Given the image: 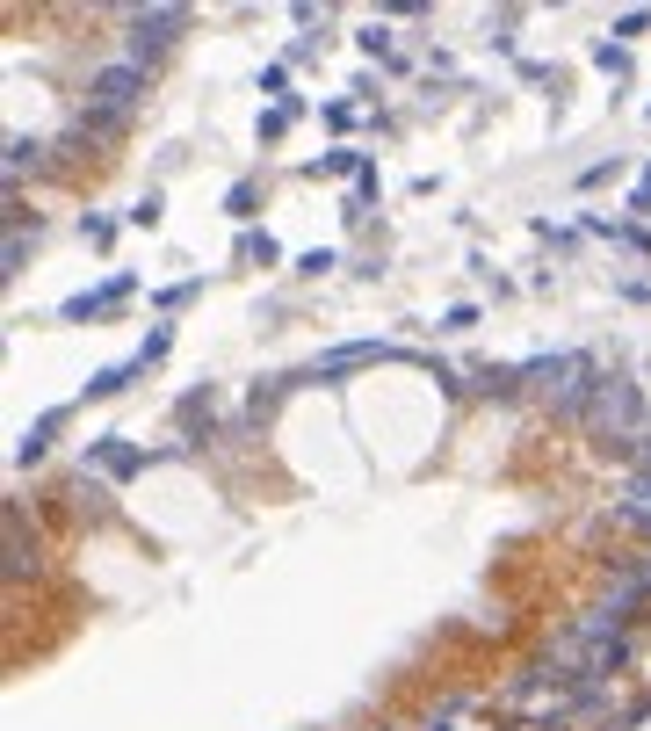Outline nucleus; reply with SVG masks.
Masks as SVG:
<instances>
[{"instance_id": "obj_19", "label": "nucleus", "mask_w": 651, "mask_h": 731, "mask_svg": "<svg viewBox=\"0 0 651 731\" xmlns=\"http://www.w3.org/2000/svg\"><path fill=\"white\" fill-rule=\"evenodd\" d=\"M471 326H478L471 304H449V312H442V333H471Z\"/></svg>"}, {"instance_id": "obj_9", "label": "nucleus", "mask_w": 651, "mask_h": 731, "mask_svg": "<svg viewBox=\"0 0 651 731\" xmlns=\"http://www.w3.org/2000/svg\"><path fill=\"white\" fill-rule=\"evenodd\" d=\"M615 522H623V529H644V536H651V471H637V478L623 485V500H615Z\"/></svg>"}, {"instance_id": "obj_2", "label": "nucleus", "mask_w": 651, "mask_h": 731, "mask_svg": "<svg viewBox=\"0 0 651 731\" xmlns=\"http://www.w3.org/2000/svg\"><path fill=\"white\" fill-rule=\"evenodd\" d=\"M601 362L594 355H536V362H521V384H543L550 391V413H579L594 406V391H601Z\"/></svg>"}, {"instance_id": "obj_10", "label": "nucleus", "mask_w": 651, "mask_h": 731, "mask_svg": "<svg viewBox=\"0 0 651 731\" xmlns=\"http://www.w3.org/2000/svg\"><path fill=\"white\" fill-rule=\"evenodd\" d=\"M138 370H145V362H138V355H131V362H109V370H95V377H87V399H116V391H123V384H131Z\"/></svg>"}, {"instance_id": "obj_5", "label": "nucleus", "mask_w": 651, "mask_h": 731, "mask_svg": "<svg viewBox=\"0 0 651 731\" xmlns=\"http://www.w3.org/2000/svg\"><path fill=\"white\" fill-rule=\"evenodd\" d=\"M398 348H384V341H348V348H326L312 370H297L290 384H319V377H348V370H362V362H391Z\"/></svg>"}, {"instance_id": "obj_14", "label": "nucleus", "mask_w": 651, "mask_h": 731, "mask_svg": "<svg viewBox=\"0 0 651 731\" xmlns=\"http://www.w3.org/2000/svg\"><path fill=\"white\" fill-rule=\"evenodd\" d=\"M22 225H8V247H0V276H22Z\"/></svg>"}, {"instance_id": "obj_8", "label": "nucleus", "mask_w": 651, "mask_h": 731, "mask_svg": "<svg viewBox=\"0 0 651 731\" xmlns=\"http://www.w3.org/2000/svg\"><path fill=\"white\" fill-rule=\"evenodd\" d=\"M0 529H8V580H29L37 572V536H22V507L0 514Z\"/></svg>"}, {"instance_id": "obj_22", "label": "nucleus", "mask_w": 651, "mask_h": 731, "mask_svg": "<svg viewBox=\"0 0 651 731\" xmlns=\"http://www.w3.org/2000/svg\"><path fill=\"white\" fill-rule=\"evenodd\" d=\"M630 210H651V167H644V181H637V196H630Z\"/></svg>"}, {"instance_id": "obj_18", "label": "nucleus", "mask_w": 651, "mask_h": 731, "mask_svg": "<svg viewBox=\"0 0 651 731\" xmlns=\"http://www.w3.org/2000/svg\"><path fill=\"white\" fill-rule=\"evenodd\" d=\"M594 66H601V73H623L630 51H623V44H594Z\"/></svg>"}, {"instance_id": "obj_17", "label": "nucleus", "mask_w": 651, "mask_h": 731, "mask_svg": "<svg viewBox=\"0 0 651 731\" xmlns=\"http://www.w3.org/2000/svg\"><path fill=\"white\" fill-rule=\"evenodd\" d=\"M644 29H651V8H630V15H615V37H623V44H630V37H644Z\"/></svg>"}, {"instance_id": "obj_3", "label": "nucleus", "mask_w": 651, "mask_h": 731, "mask_svg": "<svg viewBox=\"0 0 651 731\" xmlns=\"http://www.w3.org/2000/svg\"><path fill=\"white\" fill-rule=\"evenodd\" d=\"M586 435H594L601 449H630L644 435V391H637V377H601L594 406H586Z\"/></svg>"}, {"instance_id": "obj_16", "label": "nucleus", "mask_w": 651, "mask_h": 731, "mask_svg": "<svg viewBox=\"0 0 651 731\" xmlns=\"http://www.w3.org/2000/svg\"><path fill=\"white\" fill-rule=\"evenodd\" d=\"M290 116H297V102H275V109L261 116V138H283V131H290Z\"/></svg>"}, {"instance_id": "obj_15", "label": "nucleus", "mask_w": 651, "mask_h": 731, "mask_svg": "<svg viewBox=\"0 0 651 731\" xmlns=\"http://www.w3.org/2000/svg\"><path fill=\"white\" fill-rule=\"evenodd\" d=\"M355 44H362L369 58H391V29H384V22H369V29H362V37H355Z\"/></svg>"}, {"instance_id": "obj_1", "label": "nucleus", "mask_w": 651, "mask_h": 731, "mask_svg": "<svg viewBox=\"0 0 651 731\" xmlns=\"http://www.w3.org/2000/svg\"><path fill=\"white\" fill-rule=\"evenodd\" d=\"M138 102H145V66H102L95 80H87V109H80V138H116L123 124L138 116Z\"/></svg>"}, {"instance_id": "obj_13", "label": "nucleus", "mask_w": 651, "mask_h": 731, "mask_svg": "<svg viewBox=\"0 0 651 731\" xmlns=\"http://www.w3.org/2000/svg\"><path fill=\"white\" fill-rule=\"evenodd\" d=\"M362 167H369L362 152H348V145H333V152H326V160H319L312 174H362Z\"/></svg>"}, {"instance_id": "obj_20", "label": "nucleus", "mask_w": 651, "mask_h": 731, "mask_svg": "<svg viewBox=\"0 0 651 731\" xmlns=\"http://www.w3.org/2000/svg\"><path fill=\"white\" fill-rule=\"evenodd\" d=\"M246 261L268 268V261H275V239H268V232H246Z\"/></svg>"}, {"instance_id": "obj_21", "label": "nucleus", "mask_w": 651, "mask_h": 731, "mask_svg": "<svg viewBox=\"0 0 651 731\" xmlns=\"http://www.w3.org/2000/svg\"><path fill=\"white\" fill-rule=\"evenodd\" d=\"M326 268H333V247H312V254L297 261V276H326Z\"/></svg>"}, {"instance_id": "obj_4", "label": "nucleus", "mask_w": 651, "mask_h": 731, "mask_svg": "<svg viewBox=\"0 0 651 731\" xmlns=\"http://www.w3.org/2000/svg\"><path fill=\"white\" fill-rule=\"evenodd\" d=\"M181 29H189V8H131V66L167 58Z\"/></svg>"}, {"instance_id": "obj_6", "label": "nucleus", "mask_w": 651, "mask_h": 731, "mask_svg": "<svg viewBox=\"0 0 651 731\" xmlns=\"http://www.w3.org/2000/svg\"><path fill=\"white\" fill-rule=\"evenodd\" d=\"M87 464H102L109 478H138L145 471V449L123 442V435H102V442H87Z\"/></svg>"}, {"instance_id": "obj_12", "label": "nucleus", "mask_w": 651, "mask_h": 731, "mask_svg": "<svg viewBox=\"0 0 651 731\" xmlns=\"http://www.w3.org/2000/svg\"><path fill=\"white\" fill-rule=\"evenodd\" d=\"M73 507L87 514V522H102V514H109V493H102L95 478H80V485H73Z\"/></svg>"}, {"instance_id": "obj_7", "label": "nucleus", "mask_w": 651, "mask_h": 731, "mask_svg": "<svg viewBox=\"0 0 651 731\" xmlns=\"http://www.w3.org/2000/svg\"><path fill=\"white\" fill-rule=\"evenodd\" d=\"M131 290H138V276H123V268H116V276H109L102 290H80V297H66V319H102L109 304H116V297H131Z\"/></svg>"}, {"instance_id": "obj_11", "label": "nucleus", "mask_w": 651, "mask_h": 731, "mask_svg": "<svg viewBox=\"0 0 651 731\" xmlns=\"http://www.w3.org/2000/svg\"><path fill=\"white\" fill-rule=\"evenodd\" d=\"M51 435H58V413H44L37 428H29V435L15 442V464H22V471H29V464H44V449H51Z\"/></svg>"}]
</instances>
